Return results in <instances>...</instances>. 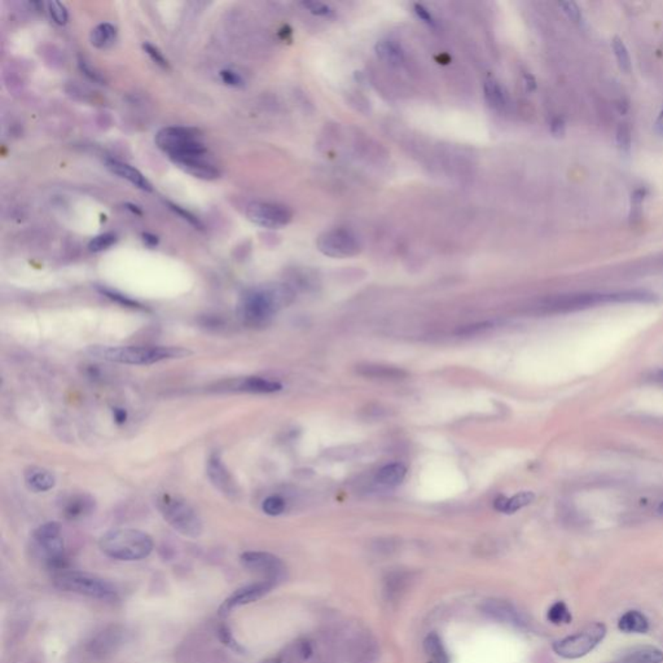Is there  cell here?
<instances>
[{
  "label": "cell",
  "instance_id": "7dc6e473",
  "mask_svg": "<svg viewBox=\"0 0 663 663\" xmlns=\"http://www.w3.org/2000/svg\"><path fill=\"white\" fill-rule=\"evenodd\" d=\"M655 130L658 136L663 138V110L661 112V113H660L658 118H657V121H655Z\"/></svg>",
  "mask_w": 663,
  "mask_h": 663
},
{
  "label": "cell",
  "instance_id": "681fc988",
  "mask_svg": "<svg viewBox=\"0 0 663 663\" xmlns=\"http://www.w3.org/2000/svg\"><path fill=\"white\" fill-rule=\"evenodd\" d=\"M652 380L657 381V382H663V370L662 371L653 373V374H652Z\"/></svg>",
  "mask_w": 663,
  "mask_h": 663
},
{
  "label": "cell",
  "instance_id": "603a6c76",
  "mask_svg": "<svg viewBox=\"0 0 663 663\" xmlns=\"http://www.w3.org/2000/svg\"><path fill=\"white\" fill-rule=\"evenodd\" d=\"M619 663H663V650L655 646L637 648L623 655Z\"/></svg>",
  "mask_w": 663,
  "mask_h": 663
},
{
  "label": "cell",
  "instance_id": "52a82bcc",
  "mask_svg": "<svg viewBox=\"0 0 663 663\" xmlns=\"http://www.w3.org/2000/svg\"><path fill=\"white\" fill-rule=\"evenodd\" d=\"M201 138V133L194 127L170 126L159 130L154 140L159 150L171 159L177 156L207 150Z\"/></svg>",
  "mask_w": 663,
  "mask_h": 663
},
{
  "label": "cell",
  "instance_id": "e575fe53",
  "mask_svg": "<svg viewBox=\"0 0 663 663\" xmlns=\"http://www.w3.org/2000/svg\"><path fill=\"white\" fill-rule=\"evenodd\" d=\"M143 50L151 57L152 61L154 62L156 65H159V68H162V69H168V68H170L168 60L163 57V54H162V52L159 51L157 47H154V45H151V43H144V45H143Z\"/></svg>",
  "mask_w": 663,
  "mask_h": 663
},
{
  "label": "cell",
  "instance_id": "44dd1931",
  "mask_svg": "<svg viewBox=\"0 0 663 663\" xmlns=\"http://www.w3.org/2000/svg\"><path fill=\"white\" fill-rule=\"evenodd\" d=\"M282 384L276 381L267 380L263 377H247L241 380L238 385V389L245 393L253 394H272L282 390Z\"/></svg>",
  "mask_w": 663,
  "mask_h": 663
},
{
  "label": "cell",
  "instance_id": "d4e9b609",
  "mask_svg": "<svg viewBox=\"0 0 663 663\" xmlns=\"http://www.w3.org/2000/svg\"><path fill=\"white\" fill-rule=\"evenodd\" d=\"M534 499H535V495L531 491H523L513 497L499 496L494 503V507L499 512L514 513L520 511L523 507L531 504Z\"/></svg>",
  "mask_w": 663,
  "mask_h": 663
},
{
  "label": "cell",
  "instance_id": "7c38bea8",
  "mask_svg": "<svg viewBox=\"0 0 663 663\" xmlns=\"http://www.w3.org/2000/svg\"><path fill=\"white\" fill-rule=\"evenodd\" d=\"M171 161L177 165V168H182L184 173L197 179L215 180L221 175L219 168L207 150L177 156L171 159Z\"/></svg>",
  "mask_w": 663,
  "mask_h": 663
},
{
  "label": "cell",
  "instance_id": "2e32d148",
  "mask_svg": "<svg viewBox=\"0 0 663 663\" xmlns=\"http://www.w3.org/2000/svg\"><path fill=\"white\" fill-rule=\"evenodd\" d=\"M207 477L217 490L227 496L238 494V487L231 476L230 470L223 464L219 453H212L207 461Z\"/></svg>",
  "mask_w": 663,
  "mask_h": 663
},
{
  "label": "cell",
  "instance_id": "7bdbcfd3",
  "mask_svg": "<svg viewBox=\"0 0 663 663\" xmlns=\"http://www.w3.org/2000/svg\"><path fill=\"white\" fill-rule=\"evenodd\" d=\"M103 294H105L106 297L112 298L113 301L119 302L122 303L124 306H131V307H139L136 302H133V300L124 297L122 294H118V293L113 292V291H108V289H101Z\"/></svg>",
  "mask_w": 663,
  "mask_h": 663
},
{
  "label": "cell",
  "instance_id": "d6a6232c",
  "mask_svg": "<svg viewBox=\"0 0 663 663\" xmlns=\"http://www.w3.org/2000/svg\"><path fill=\"white\" fill-rule=\"evenodd\" d=\"M285 507H286V503L283 497L274 495L265 499L262 504V509L268 516H279L285 511Z\"/></svg>",
  "mask_w": 663,
  "mask_h": 663
},
{
  "label": "cell",
  "instance_id": "3957f363",
  "mask_svg": "<svg viewBox=\"0 0 663 663\" xmlns=\"http://www.w3.org/2000/svg\"><path fill=\"white\" fill-rule=\"evenodd\" d=\"M154 543L144 531L118 529L108 531L99 540V548L108 558L118 561H140L148 558Z\"/></svg>",
  "mask_w": 663,
  "mask_h": 663
},
{
  "label": "cell",
  "instance_id": "60d3db41",
  "mask_svg": "<svg viewBox=\"0 0 663 663\" xmlns=\"http://www.w3.org/2000/svg\"><path fill=\"white\" fill-rule=\"evenodd\" d=\"M414 10H415L416 16L420 18L423 22H425L426 25L429 27H435V20H434L433 15L425 8L424 6L421 4H415L414 6Z\"/></svg>",
  "mask_w": 663,
  "mask_h": 663
},
{
  "label": "cell",
  "instance_id": "83f0119b",
  "mask_svg": "<svg viewBox=\"0 0 663 663\" xmlns=\"http://www.w3.org/2000/svg\"><path fill=\"white\" fill-rule=\"evenodd\" d=\"M483 92L488 105L493 106L494 109L500 110L507 105V94L504 89L495 80H487L483 86Z\"/></svg>",
  "mask_w": 663,
  "mask_h": 663
},
{
  "label": "cell",
  "instance_id": "cb8c5ba5",
  "mask_svg": "<svg viewBox=\"0 0 663 663\" xmlns=\"http://www.w3.org/2000/svg\"><path fill=\"white\" fill-rule=\"evenodd\" d=\"M376 53L382 61L393 66H399L405 62V51L395 41H380L376 45Z\"/></svg>",
  "mask_w": 663,
  "mask_h": 663
},
{
  "label": "cell",
  "instance_id": "7402d4cb",
  "mask_svg": "<svg viewBox=\"0 0 663 663\" xmlns=\"http://www.w3.org/2000/svg\"><path fill=\"white\" fill-rule=\"evenodd\" d=\"M407 474V469L403 464H388L377 472L376 481L380 486L384 487H397L403 482V479Z\"/></svg>",
  "mask_w": 663,
  "mask_h": 663
},
{
  "label": "cell",
  "instance_id": "c3c4849f",
  "mask_svg": "<svg viewBox=\"0 0 663 663\" xmlns=\"http://www.w3.org/2000/svg\"><path fill=\"white\" fill-rule=\"evenodd\" d=\"M143 239L145 241V244H148L150 247H156L159 244V239L154 236V235H151V233H144L143 235Z\"/></svg>",
  "mask_w": 663,
  "mask_h": 663
},
{
  "label": "cell",
  "instance_id": "5b68a950",
  "mask_svg": "<svg viewBox=\"0 0 663 663\" xmlns=\"http://www.w3.org/2000/svg\"><path fill=\"white\" fill-rule=\"evenodd\" d=\"M53 584L65 592H73L96 600H112L117 596V588L98 575L82 571H60L54 575Z\"/></svg>",
  "mask_w": 663,
  "mask_h": 663
},
{
  "label": "cell",
  "instance_id": "d590c367",
  "mask_svg": "<svg viewBox=\"0 0 663 663\" xmlns=\"http://www.w3.org/2000/svg\"><path fill=\"white\" fill-rule=\"evenodd\" d=\"M302 6L306 9H309V12H311L312 15H316V16H321V17H329L333 15V9L330 8L327 4L321 3V1H305L302 3Z\"/></svg>",
  "mask_w": 663,
  "mask_h": 663
},
{
  "label": "cell",
  "instance_id": "d6986e66",
  "mask_svg": "<svg viewBox=\"0 0 663 663\" xmlns=\"http://www.w3.org/2000/svg\"><path fill=\"white\" fill-rule=\"evenodd\" d=\"M618 628L625 634H646L649 620L641 611H628L619 618Z\"/></svg>",
  "mask_w": 663,
  "mask_h": 663
},
{
  "label": "cell",
  "instance_id": "5bb4252c",
  "mask_svg": "<svg viewBox=\"0 0 663 663\" xmlns=\"http://www.w3.org/2000/svg\"><path fill=\"white\" fill-rule=\"evenodd\" d=\"M274 585L275 582L265 579V581L258 582V583L248 584V585L241 587V588L232 593L230 597H227L226 602H223V605L221 606V614H227V613H230L236 608L258 602L259 599H262L265 596V593L270 592Z\"/></svg>",
  "mask_w": 663,
  "mask_h": 663
},
{
  "label": "cell",
  "instance_id": "1f68e13d",
  "mask_svg": "<svg viewBox=\"0 0 663 663\" xmlns=\"http://www.w3.org/2000/svg\"><path fill=\"white\" fill-rule=\"evenodd\" d=\"M115 241H117V238L113 233H101L89 241V249L94 253L104 252L112 245H115Z\"/></svg>",
  "mask_w": 663,
  "mask_h": 663
},
{
  "label": "cell",
  "instance_id": "ee69618b",
  "mask_svg": "<svg viewBox=\"0 0 663 663\" xmlns=\"http://www.w3.org/2000/svg\"><path fill=\"white\" fill-rule=\"evenodd\" d=\"M80 69H82V71H83L86 75H89L91 80H96V82H101V80H101V77H100V74H99V73H96L95 71H92V69L89 68V65L87 64V62L80 60Z\"/></svg>",
  "mask_w": 663,
  "mask_h": 663
},
{
  "label": "cell",
  "instance_id": "9c48e42d",
  "mask_svg": "<svg viewBox=\"0 0 663 663\" xmlns=\"http://www.w3.org/2000/svg\"><path fill=\"white\" fill-rule=\"evenodd\" d=\"M34 539L43 552L48 565L57 570H65V547L60 525L57 522H47L39 526L34 532Z\"/></svg>",
  "mask_w": 663,
  "mask_h": 663
},
{
  "label": "cell",
  "instance_id": "277c9868",
  "mask_svg": "<svg viewBox=\"0 0 663 663\" xmlns=\"http://www.w3.org/2000/svg\"><path fill=\"white\" fill-rule=\"evenodd\" d=\"M157 508L168 525L188 538H197L203 532V521L186 500L163 493L157 497Z\"/></svg>",
  "mask_w": 663,
  "mask_h": 663
},
{
  "label": "cell",
  "instance_id": "ac0fdd59",
  "mask_svg": "<svg viewBox=\"0 0 663 663\" xmlns=\"http://www.w3.org/2000/svg\"><path fill=\"white\" fill-rule=\"evenodd\" d=\"M105 165L108 170H110L117 177H122L124 180L130 182L133 186L142 189V191L151 192V182L144 177L139 170L133 168L131 165L113 159H106Z\"/></svg>",
  "mask_w": 663,
  "mask_h": 663
},
{
  "label": "cell",
  "instance_id": "e0dca14e",
  "mask_svg": "<svg viewBox=\"0 0 663 663\" xmlns=\"http://www.w3.org/2000/svg\"><path fill=\"white\" fill-rule=\"evenodd\" d=\"M358 374L365 379L379 381H402L408 376L407 372L398 367L386 365V364H376V363H365L356 367Z\"/></svg>",
  "mask_w": 663,
  "mask_h": 663
},
{
  "label": "cell",
  "instance_id": "9a60e30c",
  "mask_svg": "<svg viewBox=\"0 0 663 663\" xmlns=\"http://www.w3.org/2000/svg\"><path fill=\"white\" fill-rule=\"evenodd\" d=\"M481 611L487 617L491 619L499 620L500 623H507L514 627H526L527 622L523 618L520 611L512 605L511 602L499 600V599H490L486 600L481 605Z\"/></svg>",
  "mask_w": 663,
  "mask_h": 663
},
{
  "label": "cell",
  "instance_id": "f35d334b",
  "mask_svg": "<svg viewBox=\"0 0 663 663\" xmlns=\"http://www.w3.org/2000/svg\"><path fill=\"white\" fill-rule=\"evenodd\" d=\"M221 78L226 85L232 86V87H239V86L244 85V80L241 78V75L238 74L236 71H230V69L221 71Z\"/></svg>",
  "mask_w": 663,
  "mask_h": 663
},
{
  "label": "cell",
  "instance_id": "7a4b0ae2",
  "mask_svg": "<svg viewBox=\"0 0 663 663\" xmlns=\"http://www.w3.org/2000/svg\"><path fill=\"white\" fill-rule=\"evenodd\" d=\"M87 351L91 356L106 362L130 365H150L191 354L189 350L175 346H91Z\"/></svg>",
  "mask_w": 663,
  "mask_h": 663
},
{
  "label": "cell",
  "instance_id": "f1b7e54d",
  "mask_svg": "<svg viewBox=\"0 0 663 663\" xmlns=\"http://www.w3.org/2000/svg\"><path fill=\"white\" fill-rule=\"evenodd\" d=\"M425 652L432 658L433 663H450L449 655L443 648L442 641L438 635L432 634L425 639Z\"/></svg>",
  "mask_w": 663,
  "mask_h": 663
},
{
  "label": "cell",
  "instance_id": "4dcf8cb0",
  "mask_svg": "<svg viewBox=\"0 0 663 663\" xmlns=\"http://www.w3.org/2000/svg\"><path fill=\"white\" fill-rule=\"evenodd\" d=\"M611 45H613V51H614V54L617 57V61H618L619 68L623 71H631V57H629V53L627 51V47L623 43V41L615 36L611 42Z\"/></svg>",
  "mask_w": 663,
  "mask_h": 663
},
{
  "label": "cell",
  "instance_id": "f907efd6",
  "mask_svg": "<svg viewBox=\"0 0 663 663\" xmlns=\"http://www.w3.org/2000/svg\"><path fill=\"white\" fill-rule=\"evenodd\" d=\"M127 206H129V209H131V210H133V212H136L138 215H142V212L138 209V206H133V205L130 204H127Z\"/></svg>",
  "mask_w": 663,
  "mask_h": 663
},
{
  "label": "cell",
  "instance_id": "bcb514c9",
  "mask_svg": "<svg viewBox=\"0 0 663 663\" xmlns=\"http://www.w3.org/2000/svg\"><path fill=\"white\" fill-rule=\"evenodd\" d=\"M113 417H115V421L117 424H124L126 420H127V412L124 411V408H115Z\"/></svg>",
  "mask_w": 663,
  "mask_h": 663
},
{
  "label": "cell",
  "instance_id": "74e56055",
  "mask_svg": "<svg viewBox=\"0 0 663 663\" xmlns=\"http://www.w3.org/2000/svg\"><path fill=\"white\" fill-rule=\"evenodd\" d=\"M560 7L562 8L566 16L570 20H573L574 22H578V24L582 22V12L575 3H573V1H562V3H560Z\"/></svg>",
  "mask_w": 663,
  "mask_h": 663
},
{
  "label": "cell",
  "instance_id": "30bf717a",
  "mask_svg": "<svg viewBox=\"0 0 663 663\" xmlns=\"http://www.w3.org/2000/svg\"><path fill=\"white\" fill-rule=\"evenodd\" d=\"M319 252L330 258H350L359 254L360 242L351 231L335 228L321 233L316 241Z\"/></svg>",
  "mask_w": 663,
  "mask_h": 663
},
{
  "label": "cell",
  "instance_id": "4fadbf2b",
  "mask_svg": "<svg viewBox=\"0 0 663 663\" xmlns=\"http://www.w3.org/2000/svg\"><path fill=\"white\" fill-rule=\"evenodd\" d=\"M241 564L253 573L265 575V579L276 582L284 574L283 561L268 552L249 551L241 555Z\"/></svg>",
  "mask_w": 663,
  "mask_h": 663
},
{
  "label": "cell",
  "instance_id": "484cf974",
  "mask_svg": "<svg viewBox=\"0 0 663 663\" xmlns=\"http://www.w3.org/2000/svg\"><path fill=\"white\" fill-rule=\"evenodd\" d=\"M92 508H94V500L89 499V496H71L64 507V514L69 520H77V518H80V517H83L87 513L91 512Z\"/></svg>",
  "mask_w": 663,
  "mask_h": 663
},
{
  "label": "cell",
  "instance_id": "ba28073f",
  "mask_svg": "<svg viewBox=\"0 0 663 663\" xmlns=\"http://www.w3.org/2000/svg\"><path fill=\"white\" fill-rule=\"evenodd\" d=\"M606 635L604 623H592L574 635L561 639L553 644L556 655L566 660H576L591 653Z\"/></svg>",
  "mask_w": 663,
  "mask_h": 663
},
{
  "label": "cell",
  "instance_id": "816d5d0a",
  "mask_svg": "<svg viewBox=\"0 0 663 663\" xmlns=\"http://www.w3.org/2000/svg\"><path fill=\"white\" fill-rule=\"evenodd\" d=\"M657 511H658L660 514H662L663 516V502L661 503V504L658 505V509H657Z\"/></svg>",
  "mask_w": 663,
  "mask_h": 663
},
{
  "label": "cell",
  "instance_id": "8fae6325",
  "mask_svg": "<svg viewBox=\"0 0 663 663\" xmlns=\"http://www.w3.org/2000/svg\"><path fill=\"white\" fill-rule=\"evenodd\" d=\"M247 217L259 227L277 230L288 226L292 221V212L283 205L256 201L249 205Z\"/></svg>",
  "mask_w": 663,
  "mask_h": 663
},
{
  "label": "cell",
  "instance_id": "836d02e7",
  "mask_svg": "<svg viewBox=\"0 0 663 663\" xmlns=\"http://www.w3.org/2000/svg\"><path fill=\"white\" fill-rule=\"evenodd\" d=\"M48 10L53 21L57 25H65L69 20V13L66 7L60 3V1H50L48 3Z\"/></svg>",
  "mask_w": 663,
  "mask_h": 663
},
{
  "label": "cell",
  "instance_id": "ffe728a7",
  "mask_svg": "<svg viewBox=\"0 0 663 663\" xmlns=\"http://www.w3.org/2000/svg\"><path fill=\"white\" fill-rule=\"evenodd\" d=\"M25 481L30 490L36 493L50 491L54 486V477L52 473L42 468H29L25 473Z\"/></svg>",
  "mask_w": 663,
  "mask_h": 663
},
{
  "label": "cell",
  "instance_id": "b9f144b4",
  "mask_svg": "<svg viewBox=\"0 0 663 663\" xmlns=\"http://www.w3.org/2000/svg\"><path fill=\"white\" fill-rule=\"evenodd\" d=\"M493 327L491 323H479V324H473V326H467V327L460 329L459 335H464V336H473V335H478L483 330H486L488 328Z\"/></svg>",
  "mask_w": 663,
  "mask_h": 663
},
{
  "label": "cell",
  "instance_id": "8d00e7d4",
  "mask_svg": "<svg viewBox=\"0 0 663 663\" xmlns=\"http://www.w3.org/2000/svg\"><path fill=\"white\" fill-rule=\"evenodd\" d=\"M168 205L173 212L177 214V215H180V217H182L184 221H188L191 226H194V227L198 228V230H203V228H204V224H203L201 221H200L196 215H194L192 212H189L188 210H186V209L180 207L179 205L171 204V203H168Z\"/></svg>",
  "mask_w": 663,
  "mask_h": 663
},
{
  "label": "cell",
  "instance_id": "4316f807",
  "mask_svg": "<svg viewBox=\"0 0 663 663\" xmlns=\"http://www.w3.org/2000/svg\"><path fill=\"white\" fill-rule=\"evenodd\" d=\"M91 43L99 50H105L113 45L117 38V29L112 24H100L91 31Z\"/></svg>",
  "mask_w": 663,
  "mask_h": 663
},
{
  "label": "cell",
  "instance_id": "6da1fadb",
  "mask_svg": "<svg viewBox=\"0 0 663 663\" xmlns=\"http://www.w3.org/2000/svg\"><path fill=\"white\" fill-rule=\"evenodd\" d=\"M294 292L285 284H268L250 289L241 300L240 315L249 327H263L280 309L289 306Z\"/></svg>",
  "mask_w": 663,
  "mask_h": 663
},
{
  "label": "cell",
  "instance_id": "8992f818",
  "mask_svg": "<svg viewBox=\"0 0 663 663\" xmlns=\"http://www.w3.org/2000/svg\"><path fill=\"white\" fill-rule=\"evenodd\" d=\"M652 296L644 292L613 293V294H567L549 298L541 303V309L548 312H561L573 309H587L596 305L609 302L649 301Z\"/></svg>",
  "mask_w": 663,
  "mask_h": 663
},
{
  "label": "cell",
  "instance_id": "f546056e",
  "mask_svg": "<svg viewBox=\"0 0 663 663\" xmlns=\"http://www.w3.org/2000/svg\"><path fill=\"white\" fill-rule=\"evenodd\" d=\"M547 618H548L551 623L560 626V625H569L573 617H571V613L569 611L565 602H558L549 608Z\"/></svg>",
  "mask_w": 663,
  "mask_h": 663
},
{
  "label": "cell",
  "instance_id": "ab89813d",
  "mask_svg": "<svg viewBox=\"0 0 663 663\" xmlns=\"http://www.w3.org/2000/svg\"><path fill=\"white\" fill-rule=\"evenodd\" d=\"M617 140H618L619 147L623 151H628L631 145V131L626 124H620L617 133Z\"/></svg>",
  "mask_w": 663,
  "mask_h": 663
},
{
  "label": "cell",
  "instance_id": "f6af8a7d",
  "mask_svg": "<svg viewBox=\"0 0 663 663\" xmlns=\"http://www.w3.org/2000/svg\"><path fill=\"white\" fill-rule=\"evenodd\" d=\"M551 129H552V133L556 135V136H560V135H564L565 133V124L562 119L560 118H556L552 124H551Z\"/></svg>",
  "mask_w": 663,
  "mask_h": 663
}]
</instances>
